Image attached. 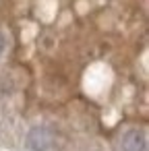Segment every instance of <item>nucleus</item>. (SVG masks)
Returning <instances> with one entry per match:
<instances>
[{"label": "nucleus", "instance_id": "nucleus-1", "mask_svg": "<svg viewBox=\"0 0 149 151\" xmlns=\"http://www.w3.org/2000/svg\"><path fill=\"white\" fill-rule=\"evenodd\" d=\"M52 143H54V134L46 126L31 128L29 134H27V141H25V145H27L29 151H50Z\"/></svg>", "mask_w": 149, "mask_h": 151}, {"label": "nucleus", "instance_id": "nucleus-2", "mask_svg": "<svg viewBox=\"0 0 149 151\" xmlns=\"http://www.w3.org/2000/svg\"><path fill=\"white\" fill-rule=\"evenodd\" d=\"M147 147V139L143 130H126L122 134V151H145Z\"/></svg>", "mask_w": 149, "mask_h": 151}, {"label": "nucleus", "instance_id": "nucleus-3", "mask_svg": "<svg viewBox=\"0 0 149 151\" xmlns=\"http://www.w3.org/2000/svg\"><path fill=\"white\" fill-rule=\"evenodd\" d=\"M4 50V37H2V33H0V52Z\"/></svg>", "mask_w": 149, "mask_h": 151}]
</instances>
